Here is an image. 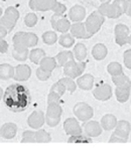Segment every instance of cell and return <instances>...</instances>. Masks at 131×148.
<instances>
[{
    "label": "cell",
    "mask_w": 131,
    "mask_h": 148,
    "mask_svg": "<svg viewBox=\"0 0 131 148\" xmlns=\"http://www.w3.org/2000/svg\"><path fill=\"white\" fill-rule=\"evenodd\" d=\"M3 103L12 112H23L32 102V96L26 87L19 84L10 85L3 94Z\"/></svg>",
    "instance_id": "1"
},
{
    "label": "cell",
    "mask_w": 131,
    "mask_h": 148,
    "mask_svg": "<svg viewBox=\"0 0 131 148\" xmlns=\"http://www.w3.org/2000/svg\"><path fill=\"white\" fill-rule=\"evenodd\" d=\"M29 8L33 11H49L53 10L57 14H64L66 6L57 0H29Z\"/></svg>",
    "instance_id": "2"
},
{
    "label": "cell",
    "mask_w": 131,
    "mask_h": 148,
    "mask_svg": "<svg viewBox=\"0 0 131 148\" xmlns=\"http://www.w3.org/2000/svg\"><path fill=\"white\" fill-rule=\"evenodd\" d=\"M126 0H115L113 3H102L98 11L103 16L109 18H118L121 14L125 13Z\"/></svg>",
    "instance_id": "3"
},
{
    "label": "cell",
    "mask_w": 131,
    "mask_h": 148,
    "mask_svg": "<svg viewBox=\"0 0 131 148\" xmlns=\"http://www.w3.org/2000/svg\"><path fill=\"white\" fill-rule=\"evenodd\" d=\"M130 133V123L125 120L117 122L116 129L111 135L110 143H126Z\"/></svg>",
    "instance_id": "4"
},
{
    "label": "cell",
    "mask_w": 131,
    "mask_h": 148,
    "mask_svg": "<svg viewBox=\"0 0 131 148\" xmlns=\"http://www.w3.org/2000/svg\"><path fill=\"white\" fill-rule=\"evenodd\" d=\"M38 42V37L32 32H19L15 33L13 36V45H20V47H35Z\"/></svg>",
    "instance_id": "5"
},
{
    "label": "cell",
    "mask_w": 131,
    "mask_h": 148,
    "mask_svg": "<svg viewBox=\"0 0 131 148\" xmlns=\"http://www.w3.org/2000/svg\"><path fill=\"white\" fill-rule=\"evenodd\" d=\"M104 20H105V18L99 11H94L92 14H90V16L87 18L86 22H85L87 31L92 35L97 33L101 28Z\"/></svg>",
    "instance_id": "6"
},
{
    "label": "cell",
    "mask_w": 131,
    "mask_h": 148,
    "mask_svg": "<svg viewBox=\"0 0 131 148\" xmlns=\"http://www.w3.org/2000/svg\"><path fill=\"white\" fill-rule=\"evenodd\" d=\"M86 69V64L84 62H76L74 60H70L64 66V74L69 78H79L82 75V73Z\"/></svg>",
    "instance_id": "7"
},
{
    "label": "cell",
    "mask_w": 131,
    "mask_h": 148,
    "mask_svg": "<svg viewBox=\"0 0 131 148\" xmlns=\"http://www.w3.org/2000/svg\"><path fill=\"white\" fill-rule=\"evenodd\" d=\"M74 114L76 117L80 121H88L93 117V108L87 103H83V102H79L74 106Z\"/></svg>",
    "instance_id": "8"
},
{
    "label": "cell",
    "mask_w": 131,
    "mask_h": 148,
    "mask_svg": "<svg viewBox=\"0 0 131 148\" xmlns=\"http://www.w3.org/2000/svg\"><path fill=\"white\" fill-rule=\"evenodd\" d=\"M51 26L55 30H58L60 32L65 33L71 28V23L68 19L63 15V14H57L55 13L51 16Z\"/></svg>",
    "instance_id": "9"
},
{
    "label": "cell",
    "mask_w": 131,
    "mask_h": 148,
    "mask_svg": "<svg viewBox=\"0 0 131 148\" xmlns=\"http://www.w3.org/2000/svg\"><path fill=\"white\" fill-rule=\"evenodd\" d=\"M45 116L43 111L32 112L27 119L28 126L32 129H35V130L41 128L43 125L45 124Z\"/></svg>",
    "instance_id": "10"
},
{
    "label": "cell",
    "mask_w": 131,
    "mask_h": 148,
    "mask_svg": "<svg viewBox=\"0 0 131 148\" xmlns=\"http://www.w3.org/2000/svg\"><path fill=\"white\" fill-rule=\"evenodd\" d=\"M71 34L75 37V38H90L92 36V34L87 31L86 26H85V23L83 22H76L73 25H71Z\"/></svg>",
    "instance_id": "11"
},
{
    "label": "cell",
    "mask_w": 131,
    "mask_h": 148,
    "mask_svg": "<svg viewBox=\"0 0 131 148\" xmlns=\"http://www.w3.org/2000/svg\"><path fill=\"white\" fill-rule=\"evenodd\" d=\"M32 76V70L27 64H18L14 71L13 79L17 82H25Z\"/></svg>",
    "instance_id": "12"
},
{
    "label": "cell",
    "mask_w": 131,
    "mask_h": 148,
    "mask_svg": "<svg viewBox=\"0 0 131 148\" xmlns=\"http://www.w3.org/2000/svg\"><path fill=\"white\" fill-rule=\"evenodd\" d=\"M129 36V28L124 24H117L115 27V40L119 45L127 43Z\"/></svg>",
    "instance_id": "13"
},
{
    "label": "cell",
    "mask_w": 131,
    "mask_h": 148,
    "mask_svg": "<svg viewBox=\"0 0 131 148\" xmlns=\"http://www.w3.org/2000/svg\"><path fill=\"white\" fill-rule=\"evenodd\" d=\"M93 95L97 100L100 101H106L110 99L112 96V89L108 84H103L97 86V88L93 91Z\"/></svg>",
    "instance_id": "14"
},
{
    "label": "cell",
    "mask_w": 131,
    "mask_h": 148,
    "mask_svg": "<svg viewBox=\"0 0 131 148\" xmlns=\"http://www.w3.org/2000/svg\"><path fill=\"white\" fill-rule=\"evenodd\" d=\"M64 130L68 135H79L82 134V128H81L79 122L74 118H68L64 122Z\"/></svg>",
    "instance_id": "15"
},
{
    "label": "cell",
    "mask_w": 131,
    "mask_h": 148,
    "mask_svg": "<svg viewBox=\"0 0 131 148\" xmlns=\"http://www.w3.org/2000/svg\"><path fill=\"white\" fill-rule=\"evenodd\" d=\"M17 133V126L14 123H5L0 128V135L4 139H12Z\"/></svg>",
    "instance_id": "16"
},
{
    "label": "cell",
    "mask_w": 131,
    "mask_h": 148,
    "mask_svg": "<svg viewBox=\"0 0 131 148\" xmlns=\"http://www.w3.org/2000/svg\"><path fill=\"white\" fill-rule=\"evenodd\" d=\"M85 132L89 137H97L101 135L102 126L96 121H89L84 125Z\"/></svg>",
    "instance_id": "17"
},
{
    "label": "cell",
    "mask_w": 131,
    "mask_h": 148,
    "mask_svg": "<svg viewBox=\"0 0 131 148\" xmlns=\"http://www.w3.org/2000/svg\"><path fill=\"white\" fill-rule=\"evenodd\" d=\"M69 16H70L71 20L74 22L82 21L86 16V9L82 5H75L71 8Z\"/></svg>",
    "instance_id": "18"
},
{
    "label": "cell",
    "mask_w": 131,
    "mask_h": 148,
    "mask_svg": "<svg viewBox=\"0 0 131 148\" xmlns=\"http://www.w3.org/2000/svg\"><path fill=\"white\" fill-rule=\"evenodd\" d=\"M28 55H29L28 47H20V45H13L12 56H13L14 60H18V62H25L26 59L28 58Z\"/></svg>",
    "instance_id": "19"
},
{
    "label": "cell",
    "mask_w": 131,
    "mask_h": 148,
    "mask_svg": "<svg viewBox=\"0 0 131 148\" xmlns=\"http://www.w3.org/2000/svg\"><path fill=\"white\" fill-rule=\"evenodd\" d=\"M77 85L82 90H91L94 85V77L90 74H86L84 76H80L77 81Z\"/></svg>",
    "instance_id": "20"
},
{
    "label": "cell",
    "mask_w": 131,
    "mask_h": 148,
    "mask_svg": "<svg viewBox=\"0 0 131 148\" xmlns=\"http://www.w3.org/2000/svg\"><path fill=\"white\" fill-rule=\"evenodd\" d=\"M14 71H15V68H13L11 64H0V79L4 81L10 80L14 77Z\"/></svg>",
    "instance_id": "21"
},
{
    "label": "cell",
    "mask_w": 131,
    "mask_h": 148,
    "mask_svg": "<svg viewBox=\"0 0 131 148\" xmlns=\"http://www.w3.org/2000/svg\"><path fill=\"white\" fill-rule=\"evenodd\" d=\"M130 88L131 86H124V87H116L115 95L119 102L124 103L129 99L130 96Z\"/></svg>",
    "instance_id": "22"
},
{
    "label": "cell",
    "mask_w": 131,
    "mask_h": 148,
    "mask_svg": "<svg viewBox=\"0 0 131 148\" xmlns=\"http://www.w3.org/2000/svg\"><path fill=\"white\" fill-rule=\"evenodd\" d=\"M116 124H117V119H116L115 116L111 115V114H107V115L103 116L101 120V126L106 131H110L114 129V127H116Z\"/></svg>",
    "instance_id": "23"
},
{
    "label": "cell",
    "mask_w": 131,
    "mask_h": 148,
    "mask_svg": "<svg viewBox=\"0 0 131 148\" xmlns=\"http://www.w3.org/2000/svg\"><path fill=\"white\" fill-rule=\"evenodd\" d=\"M107 47L103 45V43H97L92 49V55L94 57L95 60H104L107 56Z\"/></svg>",
    "instance_id": "24"
},
{
    "label": "cell",
    "mask_w": 131,
    "mask_h": 148,
    "mask_svg": "<svg viewBox=\"0 0 131 148\" xmlns=\"http://www.w3.org/2000/svg\"><path fill=\"white\" fill-rule=\"evenodd\" d=\"M39 64H40V68H43V70L51 72V71H53L56 68H57L58 62H57L56 58L45 57L41 59L40 62H39Z\"/></svg>",
    "instance_id": "25"
},
{
    "label": "cell",
    "mask_w": 131,
    "mask_h": 148,
    "mask_svg": "<svg viewBox=\"0 0 131 148\" xmlns=\"http://www.w3.org/2000/svg\"><path fill=\"white\" fill-rule=\"evenodd\" d=\"M63 113L61 106L59 103H49L47 108V116L55 118H61V115Z\"/></svg>",
    "instance_id": "26"
},
{
    "label": "cell",
    "mask_w": 131,
    "mask_h": 148,
    "mask_svg": "<svg viewBox=\"0 0 131 148\" xmlns=\"http://www.w3.org/2000/svg\"><path fill=\"white\" fill-rule=\"evenodd\" d=\"M112 81L115 84L116 87H124V86H131L130 79L122 73L117 76H112Z\"/></svg>",
    "instance_id": "27"
},
{
    "label": "cell",
    "mask_w": 131,
    "mask_h": 148,
    "mask_svg": "<svg viewBox=\"0 0 131 148\" xmlns=\"http://www.w3.org/2000/svg\"><path fill=\"white\" fill-rule=\"evenodd\" d=\"M56 60H58V66H64L68 62L74 60V55H73L72 51H61L57 56Z\"/></svg>",
    "instance_id": "28"
},
{
    "label": "cell",
    "mask_w": 131,
    "mask_h": 148,
    "mask_svg": "<svg viewBox=\"0 0 131 148\" xmlns=\"http://www.w3.org/2000/svg\"><path fill=\"white\" fill-rule=\"evenodd\" d=\"M28 57L33 64H39L41 59L45 57V53L41 49H33L29 51Z\"/></svg>",
    "instance_id": "29"
},
{
    "label": "cell",
    "mask_w": 131,
    "mask_h": 148,
    "mask_svg": "<svg viewBox=\"0 0 131 148\" xmlns=\"http://www.w3.org/2000/svg\"><path fill=\"white\" fill-rule=\"evenodd\" d=\"M74 56L79 62H82L87 57V49L83 43H78L74 47Z\"/></svg>",
    "instance_id": "30"
},
{
    "label": "cell",
    "mask_w": 131,
    "mask_h": 148,
    "mask_svg": "<svg viewBox=\"0 0 131 148\" xmlns=\"http://www.w3.org/2000/svg\"><path fill=\"white\" fill-rule=\"evenodd\" d=\"M59 42H60V45H61L62 47L69 49V47H73V45H74L75 38H74V36H73L72 34H69V33L65 32L59 37Z\"/></svg>",
    "instance_id": "31"
},
{
    "label": "cell",
    "mask_w": 131,
    "mask_h": 148,
    "mask_svg": "<svg viewBox=\"0 0 131 148\" xmlns=\"http://www.w3.org/2000/svg\"><path fill=\"white\" fill-rule=\"evenodd\" d=\"M16 20L12 19V18L8 17L7 15H5V14H3V15L0 17V25L4 26V27L6 28V29L8 30V32H10L12 29H13L14 27H15L16 25Z\"/></svg>",
    "instance_id": "32"
},
{
    "label": "cell",
    "mask_w": 131,
    "mask_h": 148,
    "mask_svg": "<svg viewBox=\"0 0 131 148\" xmlns=\"http://www.w3.org/2000/svg\"><path fill=\"white\" fill-rule=\"evenodd\" d=\"M35 140L36 143H47L51 140V137L45 130L39 128L35 132Z\"/></svg>",
    "instance_id": "33"
},
{
    "label": "cell",
    "mask_w": 131,
    "mask_h": 148,
    "mask_svg": "<svg viewBox=\"0 0 131 148\" xmlns=\"http://www.w3.org/2000/svg\"><path fill=\"white\" fill-rule=\"evenodd\" d=\"M69 143H92L91 137L88 135H71V137L68 140Z\"/></svg>",
    "instance_id": "34"
},
{
    "label": "cell",
    "mask_w": 131,
    "mask_h": 148,
    "mask_svg": "<svg viewBox=\"0 0 131 148\" xmlns=\"http://www.w3.org/2000/svg\"><path fill=\"white\" fill-rule=\"evenodd\" d=\"M43 42L47 43V45H51L57 42L58 35L55 31H45L43 34Z\"/></svg>",
    "instance_id": "35"
},
{
    "label": "cell",
    "mask_w": 131,
    "mask_h": 148,
    "mask_svg": "<svg viewBox=\"0 0 131 148\" xmlns=\"http://www.w3.org/2000/svg\"><path fill=\"white\" fill-rule=\"evenodd\" d=\"M107 71L111 76H117V75H120L122 74V66L119 64V62H113L111 64H109L107 68Z\"/></svg>",
    "instance_id": "36"
},
{
    "label": "cell",
    "mask_w": 131,
    "mask_h": 148,
    "mask_svg": "<svg viewBox=\"0 0 131 148\" xmlns=\"http://www.w3.org/2000/svg\"><path fill=\"white\" fill-rule=\"evenodd\" d=\"M59 82L62 83V84L66 87V90H68L70 93H74V92L76 91L77 85H76V83L72 80V78H69V77L68 78H63V79H61Z\"/></svg>",
    "instance_id": "37"
},
{
    "label": "cell",
    "mask_w": 131,
    "mask_h": 148,
    "mask_svg": "<svg viewBox=\"0 0 131 148\" xmlns=\"http://www.w3.org/2000/svg\"><path fill=\"white\" fill-rule=\"evenodd\" d=\"M21 143H36L35 140V132L30 130L24 131L22 134Z\"/></svg>",
    "instance_id": "38"
},
{
    "label": "cell",
    "mask_w": 131,
    "mask_h": 148,
    "mask_svg": "<svg viewBox=\"0 0 131 148\" xmlns=\"http://www.w3.org/2000/svg\"><path fill=\"white\" fill-rule=\"evenodd\" d=\"M24 23L27 27H33L37 23V16L34 13H28L24 17Z\"/></svg>",
    "instance_id": "39"
},
{
    "label": "cell",
    "mask_w": 131,
    "mask_h": 148,
    "mask_svg": "<svg viewBox=\"0 0 131 148\" xmlns=\"http://www.w3.org/2000/svg\"><path fill=\"white\" fill-rule=\"evenodd\" d=\"M51 76V72H49V71L43 70V68L39 66L36 70V77L38 80L40 81H47V79H49V77Z\"/></svg>",
    "instance_id": "40"
},
{
    "label": "cell",
    "mask_w": 131,
    "mask_h": 148,
    "mask_svg": "<svg viewBox=\"0 0 131 148\" xmlns=\"http://www.w3.org/2000/svg\"><path fill=\"white\" fill-rule=\"evenodd\" d=\"M51 92H55V93H57L58 95H60L62 97V96L64 95V93L66 92V87L64 86L62 83L58 82L53 85V87H51Z\"/></svg>",
    "instance_id": "41"
},
{
    "label": "cell",
    "mask_w": 131,
    "mask_h": 148,
    "mask_svg": "<svg viewBox=\"0 0 131 148\" xmlns=\"http://www.w3.org/2000/svg\"><path fill=\"white\" fill-rule=\"evenodd\" d=\"M61 96L58 95L55 92H49V96H47V103H59Z\"/></svg>",
    "instance_id": "42"
},
{
    "label": "cell",
    "mask_w": 131,
    "mask_h": 148,
    "mask_svg": "<svg viewBox=\"0 0 131 148\" xmlns=\"http://www.w3.org/2000/svg\"><path fill=\"white\" fill-rule=\"evenodd\" d=\"M61 121V118H55V117H49V116L45 115V122L49 127H56Z\"/></svg>",
    "instance_id": "43"
},
{
    "label": "cell",
    "mask_w": 131,
    "mask_h": 148,
    "mask_svg": "<svg viewBox=\"0 0 131 148\" xmlns=\"http://www.w3.org/2000/svg\"><path fill=\"white\" fill-rule=\"evenodd\" d=\"M124 64L128 69H131V49H128L124 53Z\"/></svg>",
    "instance_id": "44"
},
{
    "label": "cell",
    "mask_w": 131,
    "mask_h": 148,
    "mask_svg": "<svg viewBox=\"0 0 131 148\" xmlns=\"http://www.w3.org/2000/svg\"><path fill=\"white\" fill-rule=\"evenodd\" d=\"M8 43L7 41H5L3 38L0 39V53H6L8 51Z\"/></svg>",
    "instance_id": "45"
},
{
    "label": "cell",
    "mask_w": 131,
    "mask_h": 148,
    "mask_svg": "<svg viewBox=\"0 0 131 148\" xmlns=\"http://www.w3.org/2000/svg\"><path fill=\"white\" fill-rule=\"evenodd\" d=\"M125 13L127 15L131 16V0H126V8H125Z\"/></svg>",
    "instance_id": "46"
},
{
    "label": "cell",
    "mask_w": 131,
    "mask_h": 148,
    "mask_svg": "<svg viewBox=\"0 0 131 148\" xmlns=\"http://www.w3.org/2000/svg\"><path fill=\"white\" fill-rule=\"evenodd\" d=\"M7 33H8V30L6 29L4 26H2V25H0V39L1 38H4V37L7 35Z\"/></svg>",
    "instance_id": "47"
},
{
    "label": "cell",
    "mask_w": 131,
    "mask_h": 148,
    "mask_svg": "<svg viewBox=\"0 0 131 148\" xmlns=\"http://www.w3.org/2000/svg\"><path fill=\"white\" fill-rule=\"evenodd\" d=\"M2 98H3V91H2L1 87H0V101H1Z\"/></svg>",
    "instance_id": "48"
},
{
    "label": "cell",
    "mask_w": 131,
    "mask_h": 148,
    "mask_svg": "<svg viewBox=\"0 0 131 148\" xmlns=\"http://www.w3.org/2000/svg\"><path fill=\"white\" fill-rule=\"evenodd\" d=\"M100 1H101L102 3H110L111 0H100Z\"/></svg>",
    "instance_id": "49"
},
{
    "label": "cell",
    "mask_w": 131,
    "mask_h": 148,
    "mask_svg": "<svg viewBox=\"0 0 131 148\" xmlns=\"http://www.w3.org/2000/svg\"><path fill=\"white\" fill-rule=\"evenodd\" d=\"M127 43H129V45H131V35H130V36H128V40H127Z\"/></svg>",
    "instance_id": "50"
},
{
    "label": "cell",
    "mask_w": 131,
    "mask_h": 148,
    "mask_svg": "<svg viewBox=\"0 0 131 148\" xmlns=\"http://www.w3.org/2000/svg\"><path fill=\"white\" fill-rule=\"evenodd\" d=\"M1 14H2V9H1V7H0V17H1Z\"/></svg>",
    "instance_id": "51"
}]
</instances>
